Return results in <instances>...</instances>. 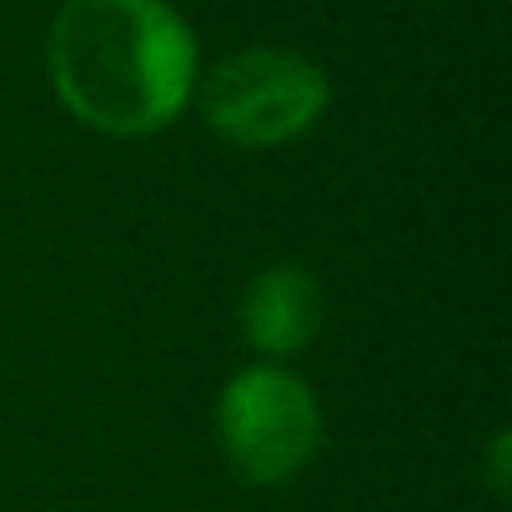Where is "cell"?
I'll return each mask as SVG.
<instances>
[{
  "label": "cell",
  "mask_w": 512,
  "mask_h": 512,
  "mask_svg": "<svg viewBox=\"0 0 512 512\" xmlns=\"http://www.w3.org/2000/svg\"><path fill=\"white\" fill-rule=\"evenodd\" d=\"M487 487H492V497H507V477H512V437L497 427L492 432V442H487Z\"/></svg>",
  "instance_id": "5b68a950"
},
{
  "label": "cell",
  "mask_w": 512,
  "mask_h": 512,
  "mask_svg": "<svg viewBox=\"0 0 512 512\" xmlns=\"http://www.w3.org/2000/svg\"><path fill=\"white\" fill-rule=\"evenodd\" d=\"M327 437V412L307 377L282 362L241 367L216 397V442L246 487H287L312 467Z\"/></svg>",
  "instance_id": "7a4b0ae2"
},
{
  "label": "cell",
  "mask_w": 512,
  "mask_h": 512,
  "mask_svg": "<svg viewBox=\"0 0 512 512\" xmlns=\"http://www.w3.org/2000/svg\"><path fill=\"white\" fill-rule=\"evenodd\" d=\"M46 71L56 101L101 136H156L196 96V36L166 0H66Z\"/></svg>",
  "instance_id": "6da1fadb"
},
{
  "label": "cell",
  "mask_w": 512,
  "mask_h": 512,
  "mask_svg": "<svg viewBox=\"0 0 512 512\" xmlns=\"http://www.w3.org/2000/svg\"><path fill=\"white\" fill-rule=\"evenodd\" d=\"M201 121L241 151H272L302 141L332 106V81L317 61L282 51V46H251L226 56L206 81H196Z\"/></svg>",
  "instance_id": "3957f363"
},
{
  "label": "cell",
  "mask_w": 512,
  "mask_h": 512,
  "mask_svg": "<svg viewBox=\"0 0 512 512\" xmlns=\"http://www.w3.org/2000/svg\"><path fill=\"white\" fill-rule=\"evenodd\" d=\"M236 322H241V342L256 357L282 362V357L307 352L322 337V327H327V292H322L312 267L272 262V267H262L246 282Z\"/></svg>",
  "instance_id": "277c9868"
}]
</instances>
